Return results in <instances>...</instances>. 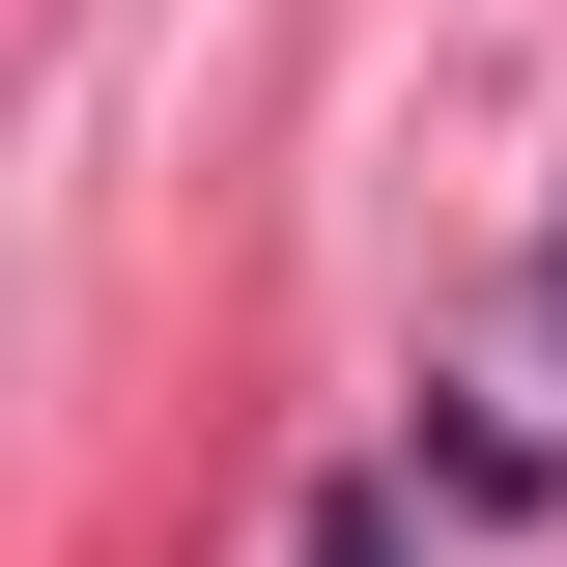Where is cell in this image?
<instances>
[{
  "mask_svg": "<svg viewBox=\"0 0 567 567\" xmlns=\"http://www.w3.org/2000/svg\"><path fill=\"white\" fill-rule=\"evenodd\" d=\"M312 567H398V511H369V483H341V511H312Z\"/></svg>",
  "mask_w": 567,
  "mask_h": 567,
  "instance_id": "obj_1",
  "label": "cell"
}]
</instances>
